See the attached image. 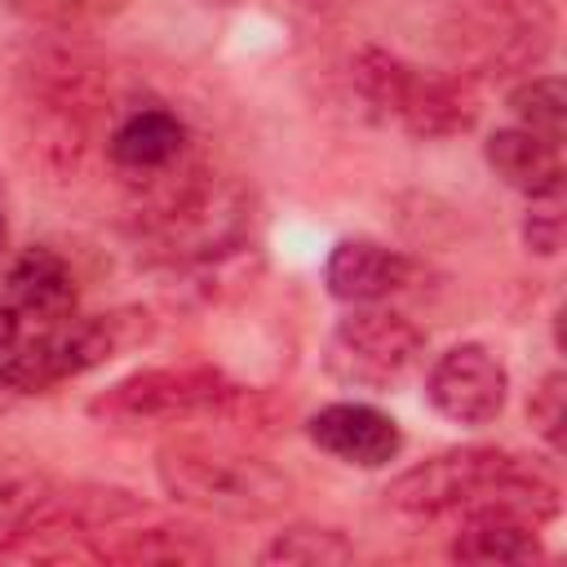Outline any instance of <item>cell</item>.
Returning a JSON list of instances; mask_svg holds the SVG:
<instances>
[{
  "instance_id": "6da1fadb",
  "label": "cell",
  "mask_w": 567,
  "mask_h": 567,
  "mask_svg": "<svg viewBox=\"0 0 567 567\" xmlns=\"http://www.w3.org/2000/svg\"><path fill=\"white\" fill-rule=\"evenodd\" d=\"M350 89L377 115L394 120L416 142H443L474 124V80L461 71H425L381 44H363L350 58Z\"/></svg>"
},
{
  "instance_id": "7a4b0ae2",
  "label": "cell",
  "mask_w": 567,
  "mask_h": 567,
  "mask_svg": "<svg viewBox=\"0 0 567 567\" xmlns=\"http://www.w3.org/2000/svg\"><path fill=\"white\" fill-rule=\"evenodd\" d=\"M155 474L159 487L195 505L204 514L221 518H266L279 514L292 496V483L284 470L270 461L230 447V443H208V439H173L155 452Z\"/></svg>"
},
{
  "instance_id": "3957f363",
  "label": "cell",
  "mask_w": 567,
  "mask_h": 567,
  "mask_svg": "<svg viewBox=\"0 0 567 567\" xmlns=\"http://www.w3.org/2000/svg\"><path fill=\"white\" fill-rule=\"evenodd\" d=\"M554 31L549 0H452L443 44L465 80H509L532 75L549 58Z\"/></svg>"
},
{
  "instance_id": "277c9868",
  "label": "cell",
  "mask_w": 567,
  "mask_h": 567,
  "mask_svg": "<svg viewBox=\"0 0 567 567\" xmlns=\"http://www.w3.org/2000/svg\"><path fill=\"white\" fill-rule=\"evenodd\" d=\"M146 337H151V323L137 310L71 315V319L49 323L35 337L18 341L0 359V390H9V394H49L53 385L75 381V377L111 363L120 350H128Z\"/></svg>"
},
{
  "instance_id": "5b68a950",
  "label": "cell",
  "mask_w": 567,
  "mask_h": 567,
  "mask_svg": "<svg viewBox=\"0 0 567 567\" xmlns=\"http://www.w3.org/2000/svg\"><path fill=\"white\" fill-rule=\"evenodd\" d=\"M425 363V332L390 306H354L323 341V368L337 385L390 394Z\"/></svg>"
},
{
  "instance_id": "8992f818",
  "label": "cell",
  "mask_w": 567,
  "mask_h": 567,
  "mask_svg": "<svg viewBox=\"0 0 567 567\" xmlns=\"http://www.w3.org/2000/svg\"><path fill=\"white\" fill-rule=\"evenodd\" d=\"M244 385H235L221 368L182 363V368H142L89 399V416L106 425H137V421H199V416H230Z\"/></svg>"
},
{
  "instance_id": "52a82bcc",
  "label": "cell",
  "mask_w": 567,
  "mask_h": 567,
  "mask_svg": "<svg viewBox=\"0 0 567 567\" xmlns=\"http://www.w3.org/2000/svg\"><path fill=\"white\" fill-rule=\"evenodd\" d=\"M527 456L492 443H470V447H447L439 456H425L421 465L403 470L385 487V505L412 518H456L487 501Z\"/></svg>"
},
{
  "instance_id": "ba28073f",
  "label": "cell",
  "mask_w": 567,
  "mask_h": 567,
  "mask_svg": "<svg viewBox=\"0 0 567 567\" xmlns=\"http://www.w3.org/2000/svg\"><path fill=\"white\" fill-rule=\"evenodd\" d=\"M425 399L452 425H470V430L474 425H492L505 412L509 372H505V363L487 346L461 341V346H447L430 363V372H425Z\"/></svg>"
},
{
  "instance_id": "9c48e42d",
  "label": "cell",
  "mask_w": 567,
  "mask_h": 567,
  "mask_svg": "<svg viewBox=\"0 0 567 567\" xmlns=\"http://www.w3.org/2000/svg\"><path fill=\"white\" fill-rule=\"evenodd\" d=\"M106 159L124 182L151 186L190 159V128L168 106H133L106 133Z\"/></svg>"
},
{
  "instance_id": "30bf717a",
  "label": "cell",
  "mask_w": 567,
  "mask_h": 567,
  "mask_svg": "<svg viewBox=\"0 0 567 567\" xmlns=\"http://www.w3.org/2000/svg\"><path fill=\"white\" fill-rule=\"evenodd\" d=\"M310 443L354 470H381L403 452V430L372 403H328L306 421Z\"/></svg>"
},
{
  "instance_id": "8fae6325",
  "label": "cell",
  "mask_w": 567,
  "mask_h": 567,
  "mask_svg": "<svg viewBox=\"0 0 567 567\" xmlns=\"http://www.w3.org/2000/svg\"><path fill=\"white\" fill-rule=\"evenodd\" d=\"M412 257L381 244V239H337L323 261V284L346 306H377L390 301L412 284Z\"/></svg>"
},
{
  "instance_id": "7c38bea8",
  "label": "cell",
  "mask_w": 567,
  "mask_h": 567,
  "mask_svg": "<svg viewBox=\"0 0 567 567\" xmlns=\"http://www.w3.org/2000/svg\"><path fill=\"white\" fill-rule=\"evenodd\" d=\"M213 558L217 549L195 527H173L151 509L93 536V563L151 567V563H213Z\"/></svg>"
},
{
  "instance_id": "4fadbf2b",
  "label": "cell",
  "mask_w": 567,
  "mask_h": 567,
  "mask_svg": "<svg viewBox=\"0 0 567 567\" xmlns=\"http://www.w3.org/2000/svg\"><path fill=\"white\" fill-rule=\"evenodd\" d=\"M4 297L13 301V310L22 319H31L35 328L62 323L75 315V275L66 266L62 252H53L49 244H31L22 248L9 270H4Z\"/></svg>"
},
{
  "instance_id": "5bb4252c",
  "label": "cell",
  "mask_w": 567,
  "mask_h": 567,
  "mask_svg": "<svg viewBox=\"0 0 567 567\" xmlns=\"http://www.w3.org/2000/svg\"><path fill=\"white\" fill-rule=\"evenodd\" d=\"M483 159L509 190H518L527 199L563 190V151H558V142H549L532 128H518V124L496 128L483 142Z\"/></svg>"
},
{
  "instance_id": "9a60e30c",
  "label": "cell",
  "mask_w": 567,
  "mask_h": 567,
  "mask_svg": "<svg viewBox=\"0 0 567 567\" xmlns=\"http://www.w3.org/2000/svg\"><path fill=\"white\" fill-rule=\"evenodd\" d=\"M447 558L478 563V567L536 563V558H545V545H540V527H532V523H523L514 514L470 509V514H456V536L447 545Z\"/></svg>"
},
{
  "instance_id": "2e32d148",
  "label": "cell",
  "mask_w": 567,
  "mask_h": 567,
  "mask_svg": "<svg viewBox=\"0 0 567 567\" xmlns=\"http://www.w3.org/2000/svg\"><path fill=\"white\" fill-rule=\"evenodd\" d=\"M266 567H337L354 558V545L337 527L319 523H292L270 536V545L257 554Z\"/></svg>"
},
{
  "instance_id": "e0dca14e",
  "label": "cell",
  "mask_w": 567,
  "mask_h": 567,
  "mask_svg": "<svg viewBox=\"0 0 567 567\" xmlns=\"http://www.w3.org/2000/svg\"><path fill=\"white\" fill-rule=\"evenodd\" d=\"M509 111L518 120V128H532L549 142H563L567 128V84L558 75H523L509 89Z\"/></svg>"
},
{
  "instance_id": "ac0fdd59",
  "label": "cell",
  "mask_w": 567,
  "mask_h": 567,
  "mask_svg": "<svg viewBox=\"0 0 567 567\" xmlns=\"http://www.w3.org/2000/svg\"><path fill=\"white\" fill-rule=\"evenodd\" d=\"M0 4L49 31H84L124 9V0H0Z\"/></svg>"
},
{
  "instance_id": "d6986e66",
  "label": "cell",
  "mask_w": 567,
  "mask_h": 567,
  "mask_svg": "<svg viewBox=\"0 0 567 567\" xmlns=\"http://www.w3.org/2000/svg\"><path fill=\"white\" fill-rule=\"evenodd\" d=\"M527 421L554 452L567 447V377L563 372H545L540 377V385L527 399Z\"/></svg>"
},
{
  "instance_id": "ffe728a7",
  "label": "cell",
  "mask_w": 567,
  "mask_h": 567,
  "mask_svg": "<svg viewBox=\"0 0 567 567\" xmlns=\"http://www.w3.org/2000/svg\"><path fill=\"white\" fill-rule=\"evenodd\" d=\"M563 226H567L563 221V190L527 199V213H523V248L536 252V257H558Z\"/></svg>"
},
{
  "instance_id": "44dd1931",
  "label": "cell",
  "mask_w": 567,
  "mask_h": 567,
  "mask_svg": "<svg viewBox=\"0 0 567 567\" xmlns=\"http://www.w3.org/2000/svg\"><path fill=\"white\" fill-rule=\"evenodd\" d=\"M49 487H53V483H49L40 470H31V465H22V461H0V518L18 523Z\"/></svg>"
},
{
  "instance_id": "7402d4cb",
  "label": "cell",
  "mask_w": 567,
  "mask_h": 567,
  "mask_svg": "<svg viewBox=\"0 0 567 567\" xmlns=\"http://www.w3.org/2000/svg\"><path fill=\"white\" fill-rule=\"evenodd\" d=\"M22 341V315L13 310L9 297H0V359Z\"/></svg>"
},
{
  "instance_id": "603a6c76",
  "label": "cell",
  "mask_w": 567,
  "mask_h": 567,
  "mask_svg": "<svg viewBox=\"0 0 567 567\" xmlns=\"http://www.w3.org/2000/svg\"><path fill=\"white\" fill-rule=\"evenodd\" d=\"M4 235H9V226H4V186H0V248H4Z\"/></svg>"
},
{
  "instance_id": "cb8c5ba5",
  "label": "cell",
  "mask_w": 567,
  "mask_h": 567,
  "mask_svg": "<svg viewBox=\"0 0 567 567\" xmlns=\"http://www.w3.org/2000/svg\"><path fill=\"white\" fill-rule=\"evenodd\" d=\"M204 4H239V0H204Z\"/></svg>"
},
{
  "instance_id": "d4e9b609",
  "label": "cell",
  "mask_w": 567,
  "mask_h": 567,
  "mask_svg": "<svg viewBox=\"0 0 567 567\" xmlns=\"http://www.w3.org/2000/svg\"><path fill=\"white\" fill-rule=\"evenodd\" d=\"M301 4H315V0H301Z\"/></svg>"
}]
</instances>
